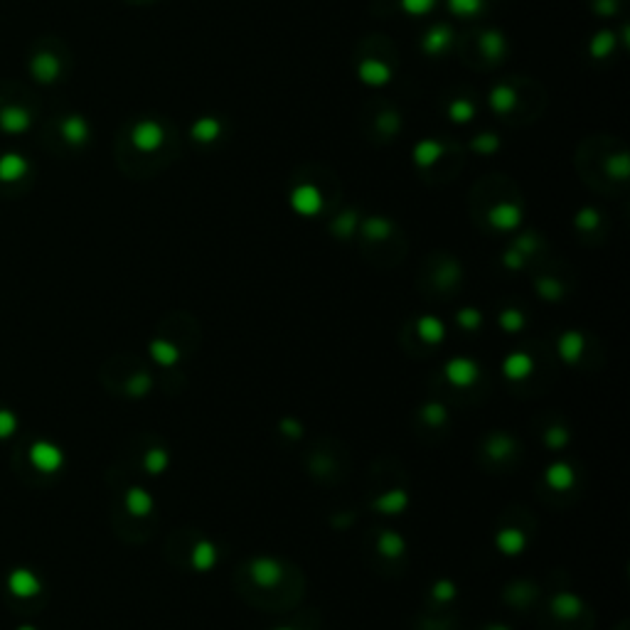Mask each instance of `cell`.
<instances>
[{
	"label": "cell",
	"instance_id": "cell-9",
	"mask_svg": "<svg viewBox=\"0 0 630 630\" xmlns=\"http://www.w3.org/2000/svg\"><path fill=\"white\" fill-rule=\"evenodd\" d=\"M495 544H498L500 552H505V554H517V552H522V547H524V534H522V532H517V529H505V532H500V534H498Z\"/></svg>",
	"mask_w": 630,
	"mask_h": 630
},
{
	"label": "cell",
	"instance_id": "cell-24",
	"mask_svg": "<svg viewBox=\"0 0 630 630\" xmlns=\"http://www.w3.org/2000/svg\"><path fill=\"white\" fill-rule=\"evenodd\" d=\"M281 630H288V628H281Z\"/></svg>",
	"mask_w": 630,
	"mask_h": 630
},
{
	"label": "cell",
	"instance_id": "cell-20",
	"mask_svg": "<svg viewBox=\"0 0 630 630\" xmlns=\"http://www.w3.org/2000/svg\"><path fill=\"white\" fill-rule=\"evenodd\" d=\"M458 323H461L463 328H468V330L478 328V325H480V315L475 313V311H463L461 315H458Z\"/></svg>",
	"mask_w": 630,
	"mask_h": 630
},
{
	"label": "cell",
	"instance_id": "cell-3",
	"mask_svg": "<svg viewBox=\"0 0 630 630\" xmlns=\"http://www.w3.org/2000/svg\"><path fill=\"white\" fill-rule=\"evenodd\" d=\"M27 168V160L20 153H3L0 156V180L3 183H18L20 178H25Z\"/></svg>",
	"mask_w": 630,
	"mask_h": 630
},
{
	"label": "cell",
	"instance_id": "cell-19",
	"mask_svg": "<svg viewBox=\"0 0 630 630\" xmlns=\"http://www.w3.org/2000/svg\"><path fill=\"white\" fill-rule=\"evenodd\" d=\"M500 323H502L505 330H519V328H522V315L514 313V311H507V313L502 315V320H500Z\"/></svg>",
	"mask_w": 630,
	"mask_h": 630
},
{
	"label": "cell",
	"instance_id": "cell-4",
	"mask_svg": "<svg viewBox=\"0 0 630 630\" xmlns=\"http://www.w3.org/2000/svg\"><path fill=\"white\" fill-rule=\"evenodd\" d=\"M446 377L456 387H468L478 377V367H475V362H471V359H451L446 364Z\"/></svg>",
	"mask_w": 630,
	"mask_h": 630
},
{
	"label": "cell",
	"instance_id": "cell-6",
	"mask_svg": "<svg viewBox=\"0 0 630 630\" xmlns=\"http://www.w3.org/2000/svg\"><path fill=\"white\" fill-rule=\"evenodd\" d=\"M62 136L67 143H72V146H79V143L87 141V123H84V118L79 116H67L62 121Z\"/></svg>",
	"mask_w": 630,
	"mask_h": 630
},
{
	"label": "cell",
	"instance_id": "cell-13",
	"mask_svg": "<svg viewBox=\"0 0 630 630\" xmlns=\"http://www.w3.org/2000/svg\"><path fill=\"white\" fill-rule=\"evenodd\" d=\"M214 547L209 542H199L197 547H194V554H192V564L194 569H199V572H204V569H209L214 564Z\"/></svg>",
	"mask_w": 630,
	"mask_h": 630
},
{
	"label": "cell",
	"instance_id": "cell-11",
	"mask_svg": "<svg viewBox=\"0 0 630 630\" xmlns=\"http://www.w3.org/2000/svg\"><path fill=\"white\" fill-rule=\"evenodd\" d=\"M547 480H549V485H552V488L567 490V488H572V483H574V473H572V468H569V466H564V463H557V466H552L547 471Z\"/></svg>",
	"mask_w": 630,
	"mask_h": 630
},
{
	"label": "cell",
	"instance_id": "cell-16",
	"mask_svg": "<svg viewBox=\"0 0 630 630\" xmlns=\"http://www.w3.org/2000/svg\"><path fill=\"white\" fill-rule=\"evenodd\" d=\"M377 507L382 512H399L402 507H407V495L404 493H389L384 498L377 500Z\"/></svg>",
	"mask_w": 630,
	"mask_h": 630
},
{
	"label": "cell",
	"instance_id": "cell-18",
	"mask_svg": "<svg viewBox=\"0 0 630 630\" xmlns=\"http://www.w3.org/2000/svg\"><path fill=\"white\" fill-rule=\"evenodd\" d=\"M168 466V456H165L163 451H153V453H148V458H146V468L151 473H158V471H163V468Z\"/></svg>",
	"mask_w": 630,
	"mask_h": 630
},
{
	"label": "cell",
	"instance_id": "cell-22",
	"mask_svg": "<svg viewBox=\"0 0 630 630\" xmlns=\"http://www.w3.org/2000/svg\"><path fill=\"white\" fill-rule=\"evenodd\" d=\"M426 416L431 419L433 424H441L443 419H446V412H443L441 404H433V407H428V409H426Z\"/></svg>",
	"mask_w": 630,
	"mask_h": 630
},
{
	"label": "cell",
	"instance_id": "cell-23",
	"mask_svg": "<svg viewBox=\"0 0 630 630\" xmlns=\"http://www.w3.org/2000/svg\"><path fill=\"white\" fill-rule=\"evenodd\" d=\"M493 630H505V628H493Z\"/></svg>",
	"mask_w": 630,
	"mask_h": 630
},
{
	"label": "cell",
	"instance_id": "cell-2",
	"mask_svg": "<svg viewBox=\"0 0 630 630\" xmlns=\"http://www.w3.org/2000/svg\"><path fill=\"white\" fill-rule=\"evenodd\" d=\"M59 59L52 52H39L30 59V72L39 84H52L59 77Z\"/></svg>",
	"mask_w": 630,
	"mask_h": 630
},
{
	"label": "cell",
	"instance_id": "cell-21",
	"mask_svg": "<svg viewBox=\"0 0 630 630\" xmlns=\"http://www.w3.org/2000/svg\"><path fill=\"white\" fill-rule=\"evenodd\" d=\"M433 593H436V596H438V598H441V601H446V598H451V596H453V593H456V588H453V586H451V583H448V581H441V583H438V586H436V588H433Z\"/></svg>",
	"mask_w": 630,
	"mask_h": 630
},
{
	"label": "cell",
	"instance_id": "cell-10",
	"mask_svg": "<svg viewBox=\"0 0 630 630\" xmlns=\"http://www.w3.org/2000/svg\"><path fill=\"white\" fill-rule=\"evenodd\" d=\"M583 350V340L579 333H567L562 340H559V352H562L564 359H569V362H574V359L581 354Z\"/></svg>",
	"mask_w": 630,
	"mask_h": 630
},
{
	"label": "cell",
	"instance_id": "cell-5",
	"mask_svg": "<svg viewBox=\"0 0 630 630\" xmlns=\"http://www.w3.org/2000/svg\"><path fill=\"white\" fill-rule=\"evenodd\" d=\"M252 576L259 586H276L281 581V567L273 559H257L252 564Z\"/></svg>",
	"mask_w": 630,
	"mask_h": 630
},
{
	"label": "cell",
	"instance_id": "cell-14",
	"mask_svg": "<svg viewBox=\"0 0 630 630\" xmlns=\"http://www.w3.org/2000/svg\"><path fill=\"white\" fill-rule=\"evenodd\" d=\"M377 547H379V552H382L384 557H399V554L404 552L402 537H399V534H394V532H384L382 537H379Z\"/></svg>",
	"mask_w": 630,
	"mask_h": 630
},
{
	"label": "cell",
	"instance_id": "cell-17",
	"mask_svg": "<svg viewBox=\"0 0 630 630\" xmlns=\"http://www.w3.org/2000/svg\"><path fill=\"white\" fill-rule=\"evenodd\" d=\"M153 354H156L163 364H173L175 359H178V350H175L170 342H156L153 345Z\"/></svg>",
	"mask_w": 630,
	"mask_h": 630
},
{
	"label": "cell",
	"instance_id": "cell-7",
	"mask_svg": "<svg viewBox=\"0 0 630 630\" xmlns=\"http://www.w3.org/2000/svg\"><path fill=\"white\" fill-rule=\"evenodd\" d=\"M416 330H419V335H421V338L426 340V342H431V345L441 342L443 335H446V330H443V323L438 318H433V315H426V318L419 320Z\"/></svg>",
	"mask_w": 630,
	"mask_h": 630
},
{
	"label": "cell",
	"instance_id": "cell-12",
	"mask_svg": "<svg viewBox=\"0 0 630 630\" xmlns=\"http://www.w3.org/2000/svg\"><path fill=\"white\" fill-rule=\"evenodd\" d=\"M554 611L559 613V616L569 618V616H576L579 611H581V601H579L576 596H572V593H562V596L554 598Z\"/></svg>",
	"mask_w": 630,
	"mask_h": 630
},
{
	"label": "cell",
	"instance_id": "cell-1",
	"mask_svg": "<svg viewBox=\"0 0 630 630\" xmlns=\"http://www.w3.org/2000/svg\"><path fill=\"white\" fill-rule=\"evenodd\" d=\"M30 126H32V118H30V113L25 111L23 106L10 104V106L0 109V131L3 133H8V136H20V133H25Z\"/></svg>",
	"mask_w": 630,
	"mask_h": 630
},
{
	"label": "cell",
	"instance_id": "cell-8",
	"mask_svg": "<svg viewBox=\"0 0 630 630\" xmlns=\"http://www.w3.org/2000/svg\"><path fill=\"white\" fill-rule=\"evenodd\" d=\"M529 372H532V359H529L527 354L514 352L505 359V374H507V377L522 379V377H527Z\"/></svg>",
	"mask_w": 630,
	"mask_h": 630
},
{
	"label": "cell",
	"instance_id": "cell-15",
	"mask_svg": "<svg viewBox=\"0 0 630 630\" xmlns=\"http://www.w3.org/2000/svg\"><path fill=\"white\" fill-rule=\"evenodd\" d=\"M151 507H153L151 495L143 493V490H131V495H128V509L133 514H146L151 512Z\"/></svg>",
	"mask_w": 630,
	"mask_h": 630
}]
</instances>
